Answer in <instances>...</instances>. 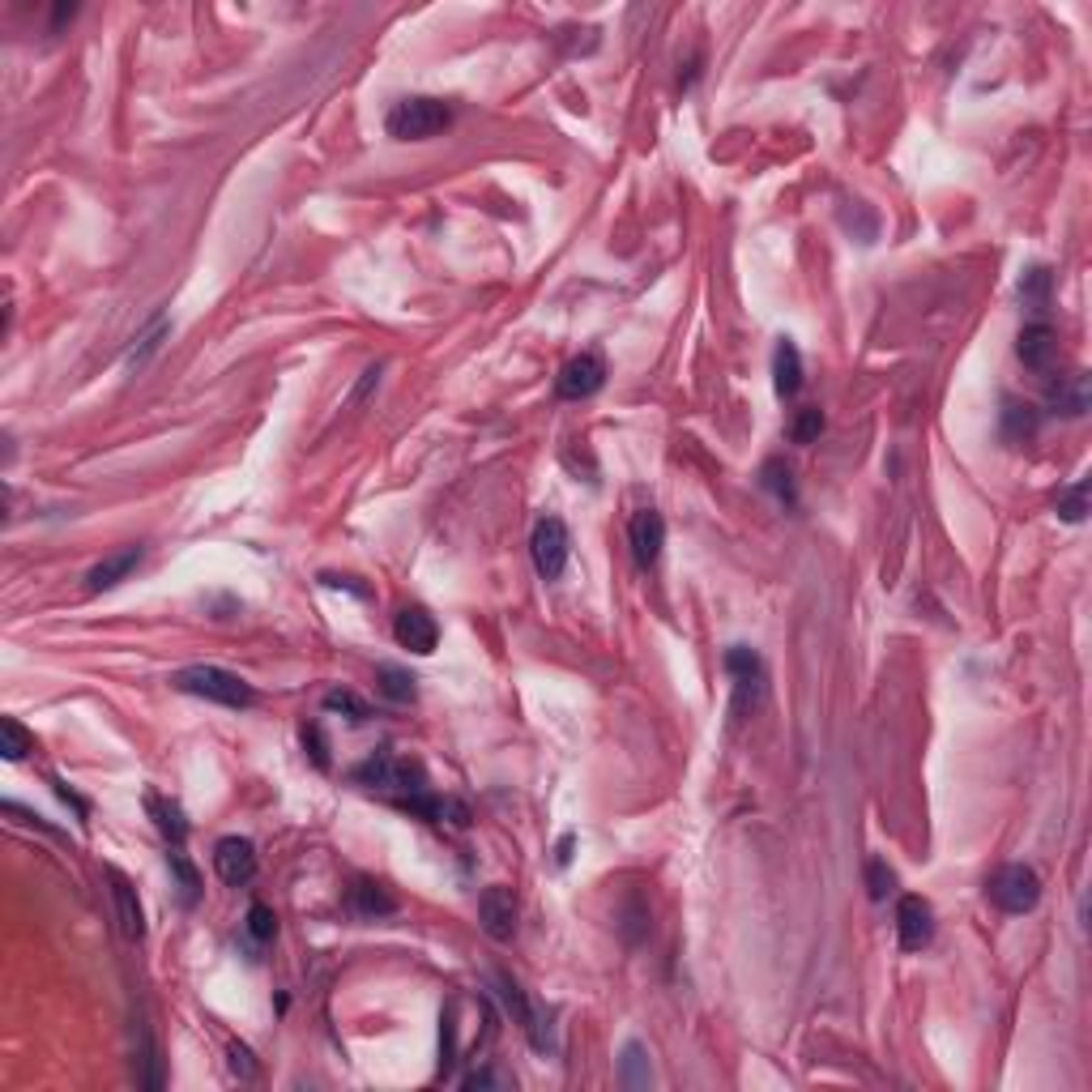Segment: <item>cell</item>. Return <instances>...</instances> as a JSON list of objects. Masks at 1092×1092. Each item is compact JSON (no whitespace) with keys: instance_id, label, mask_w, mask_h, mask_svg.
Instances as JSON below:
<instances>
[{"instance_id":"cell-1","label":"cell","mask_w":1092,"mask_h":1092,"mask_svg":"<svg viewBox=\"0 0 1092 1092\" xmlns=\"http://www.w3.org/2000/svg\"><path fill=\"white\" fill-rule=\"evenodd\" d=\"M354 781L367 786V790H376V794L393 798L401 811H410L418 798L432 794L423 764L410 760V755H372L367 764L354 768Z\"/></svg>"},{"instance_id":"cell-2","label":"cell","mask_w":1092,"mask_h":1092,"mask_svg":"<svg viewBox=\"0 0 1092 1092\" xmlns=\"http://www.w3.org/2000/svg\"><path fill=\"white\" fill-rule=\"evenodd\" d=\"M171 688L184 695H197V700H209V704H222V708H248L256 704V692H252L248 679L222 670V666H184L171 675Z\"/></svg>"},{"instance_id":"cell-3","label":"cell","mask_w":1092,"mask_h":1092,"mask_svg":"<svg viewBox=\"0 0 1092 1092\" xmlns=\"http://www.w3.org/2000/svg\"><path fill=\"white\" fill-rule=\"evenodd\" d=\"M448 120H452V107L445 99H427V95H414V99L393 102V111L385 116V129L389 137L398 142H427L436 133H445Z\"/></svg>"},{"instance_id":"cell-4","label":"cell","mask_w":1092,"mask_h":1092,"mask_svg":"<svg viewBox=\"0 0 1092 1092\" xmlns=\"http://www.w3.org/2000/svg\"><path fill=\"white\" fill-rule=\"evenodd\" d=\"M986 896H991L1003 913H1029V909H1038V900H1042V879H1038L1033 866L1007 862V866H998L991 875Z\"/></svg>"},{"instance_id":"cell-5","label":"cell","mask_w":1092,"mask_h":1092,"mask_svg":"<svg viewBox=\"0 0 1092 1092\" xmlns=\"http://www.w3.org/2000/svg\"><path fill=\"white\" fill-rule=\"evenodd\" d=\"M530 555H534V568L543 581H559L563 568H568V555H572V538H568V525L559 517H543L534 525V538H530Z\"/></svg>"},{"instance_id":"cell-6","label":"cell","mask_w":1092,"mask_h":1092,"mask_svg":"<svg viewBox=\"0 0 1092 1092\" xmlns=\"http://www.w3.org/2000/svg\"><path fill=\"white\" fill-rule=\"evenodd\" d=\"M602 385H606V363H602V354H597V350H581L577 359L563 363V372H559V380H555V393L563 401H585V398H594Z\"/></svg>"},{"instance_id":"cell-7","label":"cell","mask_w":1092,"mask_h":1092,"mask_svg":"<svg viewBox=\"0 0 1092 1092\" xmlns=\"http://www.w3.org/2000/svg\"><path fill=\"white\" fill-rule=\"evenodd\" d=\"M492 986H496V994H499V1003H503V1011L530 1033V1042H534V1049H550V1033L543 1029V1016L534 1011V1003L525 998V991H521V982L517 978H508V973H492Z\"/></svg>"},{"instance_id":"cell-8","label":"cell","mask_w":1092,"mask_h":1092,"mask_svg":"<svg viewBox=\"0 0 1092 1092\" xmlns=\"http://www.w3.org/2000/svg\"><path fill=\"white\" fill-rule=\"evenodd\" d=\"M214 871L227 888H244L256 879V845L248 837H222L214 845Z\"/></svg>"},{"instance_id":"cell-9","label":"cell","mask_w":1092,"mask_h":1092,"mask_svg":"<svg viewBox=\"0 0 1092 1092\" xmlns=\"http://www.w3.org/2000/svg\"><path fill=\"white\" fill-rule=\"evenodd\" d=\"M896 935H900L905 951L931 947V939H935V909H931V900L900 896V905H896Z\"/></svg>"},{"instance_id":"cell-10","label":"cell","mask_w":1092,"mask_h":1092,"mask_svg":"<svg viewBox=\"0 0 1092 1092\" xmlns=\"http://www.w3.org/2000/svg\"><path fill=\"white\" fill-rule=\"evenodd\" d=\"M726 670L735 679V713H747V704H755V695L764 688V662L755 648L735 645L726 653Z\"/></svg>"},{"instance_id":"cell-11","label":"cell","mask_w":1092,"mask_h":1092,"mask_svg":"<svg viewBox=\"0 0 1092 1092\" xmlns=\"http://www.w3.org/2000/svg\"><path fill=\"white\" fill-rule=\"evenodd\" d=\"M393 636H398L401 648L427 657V653H436V645H440V623L432 619L427 606H405L398 615V623H393Z\"/></svg>"},{"instance_id":"cell-12","label":"cell","mask_w":1092,"mask_h":1092,"mask_svg":"<svg viewBox=\"0 0 1092 1092\" xmlns=\"http://www.w3.org/2000/svg\"><path fill=\"white\" fill-rule=\"evenodd\" d=\"M478 922L496 944H508L517 935V896H512V888L496 884V888H487L478 896Z\"/></svg>"},{"instance_id":"cell-13","label":"cell","mask_w":1092,"mask_h":1092,"mask_svg":"<svg viewBox=\"0 0 1092 1092\" xmlns=\"http://www.w3.org/2000/svg\"><path fill=\"white\" fill-rule=\"evenodd\" d=\"M628 543H632V555L641 568H653L662 559V546H666V517L657 508H641L628 525Z\"/></svg>"},{"instance_id":"cell-14","label":"cell","mask_w":1092,"mask_h":1092,"mask_svg":"<svg viewBox=\"0 0 1092 1092\" xmlns=\"http://www.w3.org/2000/svg\"><path fill=\"white\" fill-rule=\"evenodd\" d=\"M1016 354H1020V363H1024V367H1033V372H1049V367H1054V359H1058V333H1054L1045 320H1033V325H1024V329H1020V338H1016Z\"/></svg>"},{"instance_id":"cell-15","label":"cell","mask_w":1092,"mask_h":1092,"mask_svg":"<svg viewBox=\"0 0 1092 1092\" xmlns=\"http://www.w3.org/2000/svg\"><path fill=\"white\" fill-rule=\"evenodd\" d=\"M347 905H350V913L363 918V922H380V918L398 913L393 893H389L385 884H376V879H354L347 893Z\"/></svg>"},{"instance_id":"cell-16","label":"cell","mask_w":1092,"mask_h":1092,"mask_svg":"<svg viewBox=\"0 0 1092 1092\" xmlns=\"http://www.w3.org/2000/svg\"><path fill=\"white\" fill-rule=\"evenodd\" d=\"M111 879V900H116V922L124 931V939H146V918H142V900H137V888L120 875V871H107Z\"/></svg>"},{"instance_id":"cell-17","label":"cell","mask_w":1092,"mask_h":1092,"mask_svg":"<svg viewBox=\"0 0 1092 1092\" xmlns=\"http://www.w3.org/2000/svg\"><path fill=\"white\" fill-rule=\"evenodd\" d=\"M142 563V546H124V550H116V555H107L102 563H95L90 572H86V590L90 594H102V590H116L120 581H129V572Z\"/></svg>"},{"instance_id":"cell-18","label":"cell","mask_w":1092,"mask_h":1092,"mask_svg":"<svg viewBox=\"0 0 1092 1092\" xmlns=\"http://www.w3.org/2000/svg\"><path fill=\"white\" fill-rule=\"evenodd\" d=\"M773 389H777V398H798V389H802V354L790 338H781L777 350H773Z\"/></svg>"},{"instance_id":"cell-19","label":"cell","mask_w":1092,"mask_h":1092,"mask_svg":"<svg viewBox=\"0 0 1092 1092\" xmlns=\"http://www.w3.org/2000/svg\"><path fill=\"white\" fill-rule=\"evenodd\" d=\"M146 811L154 815V828L162 833L167 849L189 841V820H184V806H180V802H171V798H162V794H146Z\"/></svg>"},{"instance_id":"cell-20","label":"cell","mask_w":1092,"mask_h":1092,"mask_svg":"<svg viewBox=\"0 0 1092 1092\" xmlns=\"http://www.w3.org/2000/svg\"><path fill=\"white\" fill-rule=\"evenodd\" d=\"M1049 405L1054 414H1067V418H1080L1089 410V376L1084 372H1071L1063 380L1049 385Z\"/></svg>"},{"instance_id":"cell-21","label":"cell","mask_w":1092,"mask_h":1092,"mask_svg":"<svg viewBox=\"0 0 1092 1092\" xmlns=\"http://www.w3.org/2000/svg\"><path fill=\"white\" fill-rule=\"evenodd\" d=\"M167 333H171L167 312H154V320H149L137 338H133V347H129V354H124V363H129V367H142V363H149V359H154V350L162 347V338H167Z\"/></svg>"},{"instance_id":"cell-22","label":"cell","mask_w":1092,"mask_h":1092,"mask_svg":"<svg viewBox=\"0 0 1092 1092\" xmlns=\"http://www.w3.org/2000/svg\"><path fill=\"white\" fill-rule=\"evenodd\" d=\"M619 1084L632 1092H641L653 1084V1071H648V1054L641 1042H628L623 1054H619Z\"/></svg>"},{"instance_id":"cell-23","label":"cell","mask_w":1092,"mask_h":1092,"mask_svg":"<svg viewBox=\"0 0 1092 1092\" xmlns=\"http://www.w3.org/2000/svg\"><path fill=\"white\" fill-rule=\"evenodd\" d=\"M167 866H171V875H175V888H180V905H197V896H201V875H197V866L189 862L184 845H171V849H167Z\"/></svg>"},{"instance_id":"cell-24","label":"cell","mask_w":1092,"mask_h":1092,"mask_svg":"<svg viewBox=\"0 0 1092 1092\" xmlns=\"http://www.w3.org/2000/svg\"><path fill=\"white\" fill-rule=\"evenodd\" d=\"M376 692L385 695L389 704H414L418 688H414V675H410V670H401V666H380V670H376Z\"/></svg>"},{"instance_id":"cell-25","label":"cell","mask_w":1092,"mask_h":1092,"mask_svg":"<svg viewBox=\"0 0 1092 1092\" xmlns=\"http://www.w3.org/2000/svg\"><path fill=\"white\" fill-rule=\"evenodd\" d=\"M1049 291H1054V274L1045 265H1033L1024 278H1020V303L1033 307V312H1045L1049 307Z\"/></svg>"},{"instance_id":"cell-26","label":"cell","mask_w":1092,"mask_h":1092,"mask_svg":"<svg viewBox=\"0 0 1092 1092\" xmlns=\"http://www.w3.org/2000/svg\"><path fill=\"white\" fill-rule=\"evenodd\" d=\"M0 751H4V760L17 764V760H26V755L35 751V735H31L17 717H4V721H0Z\"/></svg>"},{"instance_id":"cell-27","label":"cell","mask_w":1092,"mask_h":1092,"mask_svg":"<svg viewBox=\"0 0 1092 1092\" xmlns=\"http://www.w3.org/2000/svg\"><path fill=\"white\" fill-rule=\"evenodd\" d=\"M760 483L773 492V496L781 499V503H798V492H794V474H790V465L786 461H764V470H760Z\"/></svg>"},{"instance_id":"cell-28","label":"cell","mask_w":1092,"mask_h":1092,"mask_svg":"<svg viewBox=\"0 0 1092 1092\" xmlns=\"http://www.w3.org/2000/svg\"><path fill=\"white\" fill-rule=\"evenodd\" d=\"M1003 432L1007 440H1029L1038 432V410L1033 405H1020V401H1007L1003 410Z\"/></svg>"},{"instance_id":"cell-29","label":"cell","mask_w":1092,"mask_h":1092,"mask_svg":"<svg viewBox=\"0 0 1092 1092\" xmlns=\"http://www.w3.org/2000/svg\"><path fill=\"white\" fill-rule=\"evenodd\" d=\"M820 432H824V410H820V405H802V410H794V418H790V440H794V445H815Z\"/></svg>"},{"instance_id":"cell-30","label":"cell","mask_w":1092,"mask_h":1092,"mask_svg":"<svg viewBox=\"0 0 1092 1092\" xmlns=\"http://www.w3.org/2000/svg\"><path fill=\"white\" fill-rule=\"evenodd\" d=\"M1054 508H1058V517H1063L1067 525H1080V521L1089 517V478H1080L1076 487H1067Z\"/></svg>"},{"instance_id":"cell-31","label":"cell","mask_w":1092,"mask_h":1092,"mask_svg":"<svg viewBox=\"0 0 1092 1092\" xmlns=\"http://www.w3.org/2000/svg\"><path fill=\"white\" fill-rule=\"evenodd\" d=\"M325 708H329V713H342L350 726H363V721L372 717V708H367L354 692H342V688H333V692L325 695Z\"/></svg>"},{"instance_id":"cell-32","label":"cell","mask_w":1092,"mask_h":1092,"mask_svg":"<svg viewBox=\"0 0 1092 1092\" xmlns=\"http://www.w3.org/2000/svg\"><path fill=\"white\" fill-rule=\"evenodd\" d=\"M866 893H871V900H888L896 893V871L884 858H871V866H866Z\"/></svg>"},{"instance_id":"cell-33","label":"cell","mask_w":1092,"mask_h":1092,"mask_svg":"<svg viewBox=\"0 0 1092 1092\" xmlns=\"http://www.w3.org/2000/svg\"><path fill=\"white\" fill-rule=\"evenodd\" d=\"M248 935L256 944H269L278 935V913L269 905H252L248 909Z\"/></svg>"},{"instance_id":"cell-34","label":"cell","mask_w":1092,"mask_h":1092,"mask_svg":"<svg viewBox=\"0 0 1092 1092\" xmlns=\"http://www.w3.org/2000/svg\"><path fill=\"white\" fill-rule=\"evenodd\" d=\"M303 751L312 755V764L316 768H329V739H325V730H320V721H312V726H303Z\"/></svg>"},{"instance_id":"cell-35","label":"cell","mask_w":1092,"mask_h":1092,"mask_svg":"<svg viewBox=\"0 0 1092 1092\" xmlns=\"http://www.w3.org/2000/svg\"><path fill=\"white\" fill-rule=\"evenodd\" d=\"M227 1054H231V1076H235V1080H244V1084H252V1080L260 1076V1067H256V1058H252L248 1045L231 1042V1045H227Z\"/></svg>"},{"instance_id":"cell-36","label":"cell","mask_w":1092,"mask_h":1092,"mask_svg":"<svg viewBox=\"0 0 1092 1092\" xmlns=\"http://www.w3.org/2000/svg\"><path fill=\"white\" fill-rule=\"evenodd\" d=\"M512 1080L508 1076H499V1071H474V1076H465V1089H508Z\"/></svg>"},{"instance_id":"cell-37","label":"cell","mask_w":1092,"mask_h":1092,"mask_svg":"<svg viewBox=\"0 0 1092 1092\" xmlns=\"http://www.w3.org/2000/svg\"><path fill=\"white\" fill-rule=\"evenodd\" d=\"M572 841H577V837L568 833V837L559 841V849H555V862H559V866H568V858H572Z\"/></svg>"}]
</instances>
